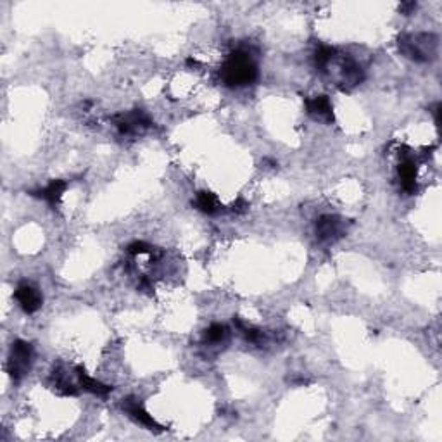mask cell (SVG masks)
I'll list each match as a JSON object with an SVG mask.
<instances>
[{"label":"cell","instance_id":"obj_1","mask_svg":"<svg viewBox=\"0 0 442 442\" xmlns=\"http://www.w3.org/2000/svg\"><path fill=\"white\" fill-rule=\"evenodd\" d=\"M219 78H221L223 85L230 87V89L251 85L258 78V66H256L251 54L237 50V52L230 54L223 63V66L219 69Z\"/></svg>","mask_w":442,"mask_h":442},{"label":"cell","instance_id":"obj_2","mask_svg":"<svg viewBox=\"0 0 442 442\" xmlns=\"http://www.w3.org/2000/svg\"><path fill=\"white\" fill-rule=\"evenodd\" d=\"M397 49L415 63H430L437 57L439 38L434 33H404L397 38Z\"/></svg>","mask_w":442,"mask_h":442},{"label":"cell","instance_id":"obj_3","mask_svg":"<svg viewBox=\"0 0 442 442\" xmlns=\"http://www.w3.org/2000/svg\"><path fill=\"white\" fill-rule=\"evenodd\" d=\"M33 363V346L26 340H14L8 361V373L14 382H19L30 372Z\"/></svg>","mask_w":442,"mask_h":442},{"label":"cell","instance_id":"obj_4","mask_svg":"<svg viewBox=\"0 0 442 442\" xmlns=\"http://www.w3.org/2000/svg\"><path fill=\"white\" fill-rule=\"evenodd\" d=\"M113 121L114 126L118 128V131L121 135H137L153 126V120L140 109H135L131 113L116 114L113 118Z\"/></svg>","mask_w":442,"mask_h":442},{"label":"cell","instance_id":"obj_5","mask_svg":"<svg viewBox=\"0 0 442 442\" xmlns=\"http://www.w3.org/2000/svg\"><path fill=\"white\" fill-rule=\"evenodd\" d=\"M346 230V219L340 218V216L323 214L316 219V237H318V241L327 242V244L339 241L340 237H344Z\"/></svg>","mask_w":442,"mask_h":442},{"label":"cell","instance_id":"obj_6","mask_svg":"<svg viewBox=\"0 0 442 442\" xmlns=\"http://www.w3.org/2000/svg\"><path fill=\"white\" fill-rule=\"evenodd\" d=\"M14 298L23 308V311L28 313V315H33V313L38 311L43 305V298L40 290L30 282H21L16 287Z\"/></svg>","mask_w":442,"mask_h":442},{"label":"cell","instance_id":"obj_7","mask_svg":"<svg viewBox=\"0 0 442 442\" xmlns=\"http://www.w3.org/2000/svg\"><path fill=\"white\" fill-rule=\"evenodd\" d=\"M364 80V69L351 57H344L339 63V85L344 90H351Z\"/></svg>","mask_w":442,"mask_h":442},{"label":"cell","instance_id":"obj_8","mask_svg":"<svg viewBox=\"0 0 442 442\" xmlns=\"http://www.w3.org/2000/svg\"><path fill=\"white\" fill-rule=\"evenodd\" d=\"M306 113L316 121H325V123H332L333 121V107L332 102L327 96H316L313 99L305 100Z\"/></svg>","mask_w":442,"mask_h":442},{"label":"cell","instance_id":"obj_9","mask_svg":"<svg viewBox=\"0 0 442 442\" xmlns=\"http://www.w3.org/2000/svg\"><path fill=\"white\" fill-rule=\"evenodd\" d=\"M123 410L126 411L128 417L133 418L135 421H138V423L144 425V427L151 428V430H156V432L163 430V427H161V425L154 420L153 415L147 413V411L144 410V406H142V404L138 403L135 397H126V399L123 401Z\"/></svg>","mask_w":442,"mask_h":442},{"label":"cell","instance_id":"obj_10","mask_svg":"<svg viewBox=\"0 0 442 442\" xmlns=\"http://www.w3.org/2000/svg\"><path fill=\"white\" fill-rule=\"evenodd\" d=\"M397 175H399L401 188L406 194H415L417 192V177H418V168L415 159L411 157H404L397 166Z\"/></svg>","mask_w":442,"mask_h":442},{"label":"cell","instance_id":"obj_11","mask_svg":"<svg viewBox=\"0 0 442 442\" xmlns=\"http://www.w3.org/2000/svg\"><path fill=\"white\" fill-rule=\"evenodd\" d=\"M66 188H67V184L64 180H52L47 187L40 188V190L36 192H32V195L45 201L50 208H56V206L59 204L60 197H63Z\"/></svg>","mask_w":442,"mask_h":442},{"label":"cell","instance_id":"obj_12","mask_svg":"<svg viewBox=\"0 0 442 442\" xmlns=\"http://www.w3.org/2000/svg\"><path fill=\"white\" fill-rule=\"evenodd\" d=\"M76 375H78V379H80V386H82L87 393H92V394H96V396H100V397H104V396H107V394L113 393V387L106 386V384H102L100 380L90 377L89 373L85 372V368L76 366Z\"/></svg>","mask_w":442,"mask_h":442},{"label":"cell","instance_id":"obj_13","mask_svg":"<svg viewBox=\"0 0 442 442\" xmlns=\"http://www.w3.org/2000/svg\"><path fill=\"white\" fill-rule=\"evenodd\" d=\"M195 206H197L199 211H202L204 214H216V212H219V209H221L218 197H216L212 192H208V190L197 192Z\"/></svg>","mask_w":442,"mask_h":442},{"label":"cell","instance_id":"obj_14","mask_svg":"<svg viewBox=\"0 0 442 442\" xmlns=\"http://www.w3.org/2000/svg\"><path fill=\"white\" fill-rule=\"evenodd\" d=\"M228 337V329L221 323H212L204 332V342L208 344H221Z\"/></svg>","mask_w":442,"mask_h":442},{"label":"cell","instance_id":"obj_15","mask_svg":"<svg viewBox=\"0 0 442 442\" xmlns=\"http://www.w3.org/2000/svg\"><path fill=\"white\" fill-rule=\"evenodd\" d=\"M337 56V50L333 49V47H329V45H322L318 47V50L315 52V64L318 69H325L327 66H329L330 63H332L333 57Z\"/></svg>","mask_w":442,"mask_h":442},{"label":"cell","instance_id":"obj_16","mask_svg":"<svg viewBox=\"0 0 442 442\" xmlns=\"http://www.w3.org/2000/svg\"><path fill=\"white\" fill-rule=\"evenodd\" d=\"M154 249L151 247L149 244H145V242H131L130 245H128V252H130L131 256H140V254H149V252H153Z\"/></svg>","mask_w":442,"mask_h":442},{"label":"cell","instance_id":"obj_17","mask_svg":"<svg viewBox=\"0 0 442 442\" xmlns=\"http://www.w3.org/2000/svg\"><path fill=\"white\" fill-rule=\"evenodd\" d=\"M249 204L244 201V199H239L237 202H234V206H232V209H234L235 212H245L247 211Z\"/></svg>","mask_w":442,"mask_h":442},{"label":"cell","instance_id":"obj_18","mask_svg":"<svg viewBox=\"0 0 442 442\" xmlns=\"http://www.w3.org/2000/svg\"><path fill=\"white\" fill-rule=\"evenodd\" d=\"M417 9V2H404V4L399 5V11H403L404 14H411V11Z\"/></svg>","mask_w":442,"mask_h":442}]
</instances>
